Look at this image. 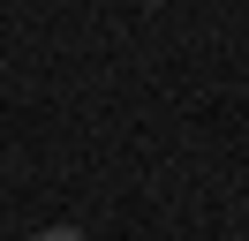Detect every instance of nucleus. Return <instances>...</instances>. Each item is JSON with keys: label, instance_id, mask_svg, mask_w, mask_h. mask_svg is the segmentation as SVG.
<instances>
[{"label": "nucleus", "instance_id": "nucleus-1", "mask_svg": "<svg viewBox=\"0 0 249 241\" xmlns=\"http://www.w3.org/2000/svg\"><path fill=\"white\" fill-rule=\"evenodd\" d=\"M31 241H83L76 226H46V234H31Z\"/></svg>", "mask_w": 249, "mask_h": 241}]
</instances>
